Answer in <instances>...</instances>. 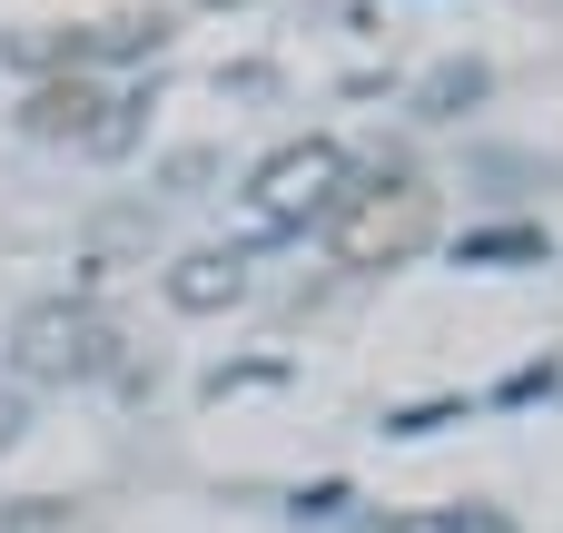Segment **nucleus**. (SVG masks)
Wrapping results in <instances>:
<instances>
[{"label": "nucleus", "instance_id": "nucleus-1", "mask_svg": "<svg viewBox=\"0 0 563 533\" xmlns=\"http://www.w3.org/2000/svg\"><path fill=\"white\" fill-rule=\"evenodd\" d=\"M426 237H435V198H426L416 178L346 188V198H336V218H327V247H336V267H356V277H376V267H406Z\"/></svg>", "mask_w": 563, "mask_h": 533}, {"label": "nucleus", "instance_id": "nucleus-2", "mask_svg": "<svg viewBox=\"0 0 563 533\" xmlns=\"http://www.w3.org/2000/svg\"><path fill=\"white\" fill-rule=\"evenodd\" d=\"M346 188H356V178H346V148H336V138H287V148L247 178V218H257V227H317V218H336Z\"/></svg>", "mask_w": 563, "mask_h": 533}, {"label": "nucleus", "instance_id": "nucleus-3", "mask_svg": "<svg viewBox=\"0 0 563 533\" xmlns=\"http://www.w3.org/2000/svg\"><path fill=\"white\" fill-rule=\"evenodd\" d=\"M10 356H20V376L69 386V376H109V366H119V336H109V317H99V307L49 297V307H30V317L10 326Z\"/></svg>", "mask_w": 563, "mask_h": 533}, {"label": "nucleus", "instance_id": "nucleus-4", "mask_svg": "<svg viewBox=\"0 0 563 533\" xmlns=\"http://www.w3.org/2000/svg\"><path fill=\"white\" fill-rule=\"evenodd\" d=\"M238 297H247V257L238 247H198V257L168 267V307H188V317H228Z\"/></svg>", "mask_w": 563, "mask_h": 533}, {"label": "nucleus", "instance_id": "nucleus-5", "mask_svg": "<svg viewBox=\"0 0 563 533\" xmlns=\"http://www.w3.org/2000/svg\"><path fill=\"white\" fill-rule=\"evenodd\" d=\"M99 109H109V89L69 69V79H40V89H30L20 129H30V138H89V129H99Z\"/></svg>", "mask_w": 563, "mask_h": 533}, {"label": "nucleus", "instance_id": "nucleus-6", "mask_svg": "<svg viewBox=\"0 0 563 533\" xmlns=\"http://www.w3.org/2000/svg\"><path fill=\"white\" fill-rule=\"evenodd\" d=\"M386 533H465V514H445V504H426V514H396Z\"/></svg>", "mask_w": 563, "mask_h": 533}]
</instances>
